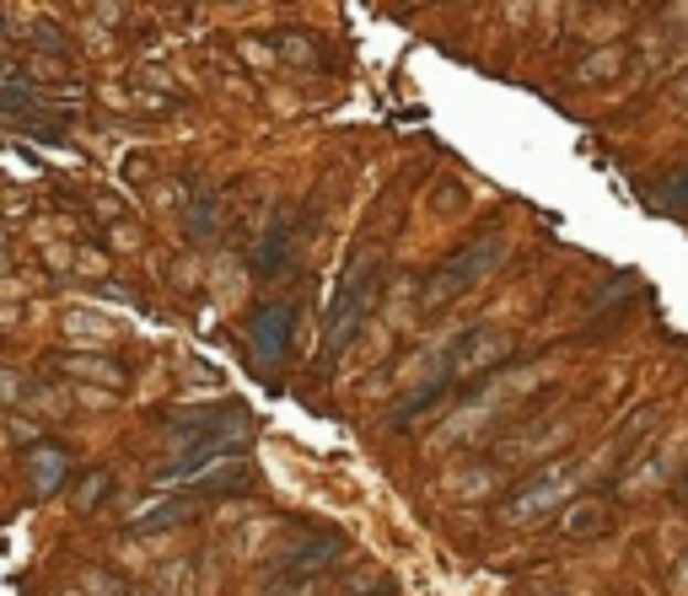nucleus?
Returning <instances> with one entry per match:
<instances>
[{
    "mask_svg": "<svg viewBox=\"0 0 688 596\" xmlns=\"http://www.w3.org/2000/svg\"><path fill=\"white\" fill-rule=\"evenodd\" d=\"M194 517V500H172V505H157V511H146V517H135L129 526L135 532H162V526H178V521Z\"/></svg>",
    "mask_w": 688,
    "mask_h": 596,
    "instance_id": "nucleus-8",
    "label": "nucleus"
},
{
    "mask_svg": "<svg viewBox=\"0 0 688 596\" xmlns=\"http://www.w3.org/2000/svg\"><path fill=\"white\" fill-rule=\"evenodd\" d=\"M506 258V237L500 232H489V237L479 242H468V247H457L452 258H446L436 275H425V285H420V307L425 312H436V307H452L468 285H479V279L495 269Z\"/></svg>",
    "mask_w": 688,
    "mask_h": 596,
    "instance_id": "nucleus-2",
    "label": "nucleus"
},
{
    "mask_svg": "<svg viewBox=\"0 0 688 596\" xmlns=\"http://www.w3.org/2000/svg\"><path fill=\"white\" fill-rule=\"evenodd\" d=\"M377 285H382V258L361 247L350 264H345V275L334 285V301H328V322H324V360H334L350 350V339L361 333V322L371 318V307H377Z\"/></svg>",
    "mask_w": 688,
    "mask_h": 596,
    "instance_id": "nucleus-1",
    "label": "nucleus"
},
{
    "mask_svg": "<svg viewBox=\"0 0 688 596\" xmlns=\"http://www.w3.org/2000/svg\"><path fill=\"white\" fill-rule=\"evenodd\" d=\"M560 489H565L560 478H549V483H527V489H517V494L506 500V517L532 521L538 511H554V505H560Z\"/></svg>",
    "mask_w": 688,
    "mask_h": 596,
    "instance_id": "nucleus-6",
    "label": "nucleus"
},
{
    "mask_svg": "<svg viewBox=\"0 0 688 596\" xmlns=\"http://www.w3.org/2000/svg\"><path fill=\"white\" fill-rule=\"evenodd\" d=\"M560 526H565V538H597V532H607V500H597V494L575 500Z\"/></svg>",
    "mask_w": 688,
    "mask_h": 596,
    "instance_id": "nucleus-7",
    "label": "nucleus"
},
{
    "mask_svg": "<svg viewBox=\"0 0 688 596\" xmlns=\"http://www.w3.org/2000/svg\"><path fill=\"white\" fill-rule=\"evenodd\" d=\"M39 49H54V54H60V49H65L60 28H49V22H43V28H39Z\"/></svg>",
    "mask_w": 688,
    "mask_h": 596,
    "instance_id": "nucleus-10",
    "label": "nucleus"
},
{
    "mask_svg": "<svg viewBox=\"0 0 688 596\" xmlns=\"http://www.w3.org/2000/svg\"><path fill=\"white\" fill-rule=\"evenodd\" d=\"M290 247H296V232H290V221H275L269 226V237L258 242V253H253V275L258 279H275L285 275V264H290Z\"/></svg>",
    "mask_w": 688,
    "mask_h": 596,
    "instance_id": "nucleus-5",
    "label": "nucleus"
},
{
    "mask_svg": "<svg viewBox=\"0 0 688 596\" xmlns=\"http://www.w3.org/2000/svg\"><path fill=\"white\" fill-rule=\"evenodd\" d=\"M290 322H296V312H290L285 301H269V307H258V312H253L247 339H253V355H258V365H281V360H285Z\"/></svg>",
    "mask_w": 688,
    "mask_h": 596,
    "instance_id": "nucleus-4",
    "label": "nucleus"
},
{
    "mask_svg": "<svg viewBox=\"0 0 688 596\" xmlns=\"http://www.w3.org/2000/svg\"><path fill=\"white\" fill-rule=\"evenodd\" d=\"M656 199H661L667 210H688V167H678V172H667V178L656 183Z\"/></svg>",
    "mask_w": 688,
    "mask_h": 596,
    "instance_id": "nucleus-9",
    "label": "nucleus"
},
{
    "mask_svg": "<svg viewBox=\"0 0 688 596\" xmlns=\"http://www.w3.org/2000/svg\"><path fill=\"white\" fill-rule=\"evenodd\" d=\"M345 564V538L339 532H318V538H307V543H296V549H285V554L269 558V596H285V592H307L318 575L328 570H339Z\"/></svg>",
    "mask_w": 688,
    "mask_h": 596,
    "instance_id": "nucleus-3",
    "label": "nucleus"
}]
</instances>
